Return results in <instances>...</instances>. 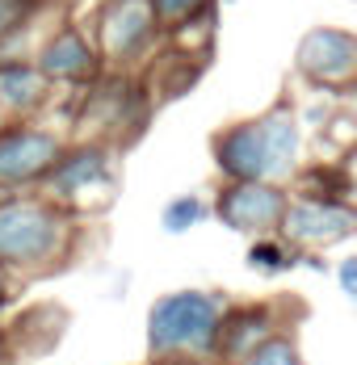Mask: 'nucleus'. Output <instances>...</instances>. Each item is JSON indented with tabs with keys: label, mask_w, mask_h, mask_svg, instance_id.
<instances>
[{
	"label": "nucleus",
	"mask_w": 357,
	"mask_h": 365,
	"mask_svg": "<svg viewBox=\"0 0 357 365\" xmlns=\"http://www.w3.org/2000/svg\"><path fill=\"white\" fill-rule=\"evenodd\" d=\"M80 235L84 222L38 189L0 197V269L17 282L68 269L80 252Z\"/></svg>",
	"instance_id": "nucleus-1"
},
{
	"label": "nucleus",
	"mask_w": 357,
	"mask_h": 365,
	"mask_svg": "<svg viewBox=\"0 0 357 365\" xmlns=\"http://www.w3.org/2000/svg\"><path fill=\"white\" fill-rule=\"evenodd\" d=\"M303 118L286 101L256 118H240L211 139L214 173L223 181H273L290 185L303 168Z\"/></svg>",
	"instance_id": "nucleus-2"
},
{
	"label": "nucleus",
	"mask_w": 357,
	"mask_h": 365,
	"mask_svg": "<svg viewBox=\"0 0 357 365\" xmlns=\"http://www.w3.org/2000/svg\"><path fill=\"white\" fill-rule=\"evenodd\" d=\"M227 294L218 290H169L151 298L147 319H143V344H147V365L156 361H189L211 365L214 344H218V319H223Z\"/></svg>",
	"instance_id": "nucleus-3"
},
{
	"label": "nucleus",
	"mask_w": 357,
	"mask_h": 365,
	"mask_svg": "<svg viewBox=\"0 0 357 365\" xmlns=\"http://www.w3.org/2000/svg\"><path fill=\"white\" fill-rule=\"evenodd\" d=\"M42 197H51L55 206L71 210L76 219H84L89 210H106L118 193V155L109 143L97 139H76L64 143L55 155V164L46 168V177L38 185Z\"/></svg>",
	"instance_id": "nucleus-4"
},
{
	"label": "nucleus",
	"mask_w": 357,
	"mask_h": 365,
	"mask_svg": "<svg viewBox=\"0 0 357 365\" xmlns=\"http://www.w3.org/2000/svg\"><path fill=\"white\" fill-rule=\"evenodd\" d=\"M151 110V97L139 80L131 76H97L93 84H84V97H80V113H76V126H80V139H97V143H126L131 135H139L143 122Z\"/></svg>",
	"instance_id": "nucleus-5"
},
{
	"label": "nucleus",
	"mask_w": 357,
	"mask_h": 365,
	"mask_svg": "<svg viewBox=\"0 0 357 365\" xmlns=\"http://www.w3.org/2000/svg\"><path fill=\"white\" fill-rule=\"evenodd\" d=\"M89 38L106 68H135L156 51V42L164 34L147 0H101V9L93 13Z\"/></svg>",
	"instance_id": "nucleus-6"
},
{
	"label": "nucleus",
	"mask_w": 357,
	"mask_h": 365,
	"mask_svg": "<svg viewBox=\"0 0 357 365\" xmlns=\"http://www.w3.org/2000/svg\"><path fill=\"white\" fill-rule=\"evenodd\" d=\"M64 135L42 122H0V197L30 193L42 185L46 168L64 151Z\"/></svg>",
	"instance_id": "nucleus-7"
},
{
	"label": "nucleus",
	"mask_w": 357,
	"mask_h": 365,
	"mask_svg": "<svg viewBox=\"0 0 357 365\" xmlns=\"http://www.w3.org/2000/svg\"><path fill=\"white\" fill-rule=\"evenodd\" d=\"M357 231V210L336 197H311V193H290L278 222V240L294 252H328L336 244H349Z\"/></svg>",
	"instance_id": "nucleus-8"
},
{
	"label": "nucleus",
	"mask_w": 357,
	"mask_h": 365,
	"mask_svg": "<svg viewBox=\"0 0 357 365\" xmlns=\"http://www.w3.org/2000/svg\"><path fill=\"white\" fill-rule=\"evenodd\" d=\"M290 189L273 181H223L211 202V215L236 235H278Z\"/></svg>",
	"instance_id": "nucleus-9"
},
{
	"label": "nucleus",
	"mask_w": 357,
	"mask_h": 365,
	"mask_svg": "<svg viewBox=\"0 0 357 365\" xmlns=\"http://www.w3.org/2000/svg\"><path fill=\"white\" fill-rule=\"evenodd\" d=\"M294 72L311 88L323 93H349L357 80V38L341 26H316L307 30L294 51Z\"/></svg>",
	"instance_id": "nucleus-10"
},
{
	"label": "nucleus",
	"mask_w": 357,
	"mask_h": 365,
	"mask_svg": "<svg viewBox=\"0 0 357 365\" xmlns=\"http://www.w3.org/2000/svg\"><path fill=\"white\" fill-rule=\"evenodd\" d=\"M30 63L42 72V80L51 88H84L106 72L89 30H80V26H55L42 38V46L34 51Z\"/></svg>",
	"instance_id": "nucleus-11"
},
{
	"label": "nucleus",
	"mask_w": 357,
	"mask_h": 365,
	"mask_svg": "<svg viewBox=\"0 0 357 365\" xmlns=\"http://www.w3.org/2000/svg\"><path fill=\"white\" fill-rule=\"evenodd\" d=\"M286 324L282 302H231L223 307V319H218V344H214V361H240L252 344H261L265 336H273Z\"/></svg>",
	"instance_id": "nucleus-12"
},
{
	"label": "nucleus",
	"mask_w": 357,
	"mask_h": 365,
	"mask_svg": "<svg viewBox=\"0 0 357 365\" xmlns=\"http://www.w3.org/2000/svg\"><path fill=\"white\" fill-rule=\"evenodd\" d=\"M55 88L30 59H0V122H30L46 110Z\"/></svg>",
	"instance_id": "nucleus-13"
},
{
	"label": "nucleus",
	"mask_w": 357,
	"mask_h": 365,
	"mask_svg": "<svg viewBox=\"0 0 357 365\" xmlns=\"http://www.w3.org/2000/svg\"><path fill=\"white\" fill-rule=\"evenodd\" d=\"M244 264L252 273H261V277H282V273L298 269V252L290 244H282L278 235H256V240H248Z\"/></svg>",
	"instance_id": "nucleus-14"
},
{
	"label": "nucleus",
	"mask_w": 357,
	"mask_h": 365,
	"mask_svg": "<svg viewBox=\"0 0 357 365\" xmlns=\"http://www.w3.org/2000/svg\"><path fill=\"white\" fill-rule=\"evenodd\" d=\"M294 181H298V193H311V197L349 202V193H353V177H349L345 164H311V168H298Z\"/></svg>",
	"instance_id": "nucleus-15"
},
{
	"label": "nucleus",
	"mask_w": 357,
	"mask_h": 365,
	"mask_svg": "<svg viewBox=\"0 0 357 365\" xmlns=\"http://www.w3.org/2000/svg\"><path fill=\"white\" fill-rule=\"evenodd\" d=\"M236 365H303L298 331H294V328H278L273 336H265L261 344H252Z\"/></svg>",
	"instance_id": "nucleus-16"
},
{
	"label": "nucleus",
	"mask_w": 357,
	"mask_h": 365,
	"mask_svg": "<svg viewBox=\"0 0 357 365\" xmlns=\"http://www.w3.org/2000/svg\"><path fill=\"white\" fill-rule=\"evenodd\" d=\"M206 219H211V202H206L202 193H177V197L164 202V210H160V231H164V235H185V231L202 227Z\"/></svg>",
	"instance_id": "nucleus-17"
},
{
	"label": "nucleus",
	"mask_w": 357,
	"mask_h": 365,
	"mask_svg": "<svg viewBox=\"0 0 357 365\" xmlns=\"http://www.w3.org/2000/svg\"><path fill=\"white\" fill-rule=\"evenodd\" d=\"M55 0H0V59L13 38H21Z\"/></svg>",
	"instance_id": "nucleus-18"
},
{
	"label": "nucleus",
	"mask_w": 357,
	"mask_h": 365,
	"mask_svg": "<svg viewBox=\"0 0 357 365\" xmlns=\"http://www.w3.org/2000/svg\"><path fill=\"white\" fill-rule=\"evenodd\" d=\"M147 4H151V13H156V21H160V34L181 30V26H189L193 17H202V13L214 9V0H147Z\"/></svg>",
	"instance_id": "nucleus-19"
},
{
	"label": "nucleus",
	"mask_w": 357,
	"mask_h": 365,
	"mask_svg": "<svg viewBox=\"0 0 357 365\" xmlns=\"http://www.w3.org/2000/svg\"><path fill=\"white\" fill-rule=\"evenodd\" d=\"M336 282H341V294L357 302V256H341V264H336Z\"/></svg>",
	"instance_id": "nucleus-20"
},
{
	"label": "nucleus",
	"mask_w": 357,
	"mask_h": 365,
	"mask_svg": "<svg viewBox=\"0 0 357 365\" xmlns=\"http://www.w3.org/2000/svg\"><path fill=\"white\" fill-rule=\"evenodd\" d=\"M0 365H17V336L0 328Z\"/></svg>",
	"instance_id": "nucleus-21"
},
{
	"label": "nucleus",
	"mask_w": 357,
	"mask_h": 365,
	"mask_svg": "<svg viewBox=\"0 0 357 365\" xmlns=\"http://www.w3.org/2000/svg\"><path fill=\"white\" fill-rule=\"evenodd\" d=\"M13 290H17V277H9V273L0 269V311L13 302Z\"/></svg>",
	"instance_id": "nucleus-22"
},
{
	"label": "nucleus",
	"mask_w": 357,
	"mask_h": 365,
	"mask_svg": "<svg viewBox=\"0 0 357 365\" xmlns=\"http://www.w3.org/2000/svg\"><path fill=\"white\" fill-rule=\"evenodd\" d=\"M211 365H231V361H211Z\"/></svg>",
	"instance_id": "nucleus-23"
}]
</instances>
